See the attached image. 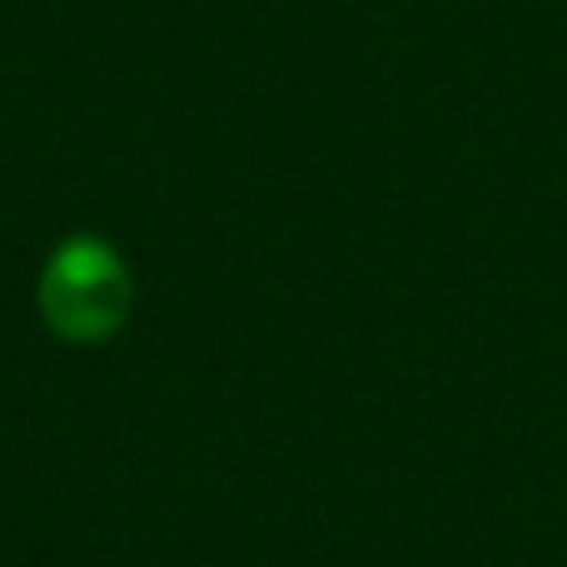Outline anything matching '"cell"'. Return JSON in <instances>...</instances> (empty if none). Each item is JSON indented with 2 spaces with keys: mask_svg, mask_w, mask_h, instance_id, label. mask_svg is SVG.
Masks as SVG:
<instances>
[{
  "mask_svg": "<svg viewBox=\"0 0 567 567\" xmlns=\"http://www.w3.org/2000/svg\"><path fill=\"white\" fill-rule=\"evenodd\" d=\"M40 309H45L50 329L65 333V339L90 343L115 333L130 309V279L115 249H105L100 239H70L45 265Z\"/></svg>",
  "mask_w": 567,
  "mask_h": 567,
  "instance_id": "6da1fadb",
  "label": "cell"
}]
</instances>
